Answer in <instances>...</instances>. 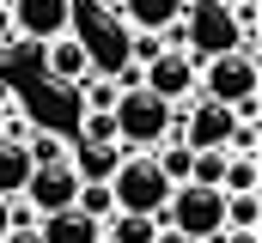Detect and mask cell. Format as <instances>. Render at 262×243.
Returning <instances> with one entry per match:
<instances>
[{
  "mask_svg": "<svg viewBox=\"0 0 262 243\" xmlns=\"http://www.w3.org/2000/svg\"><path fill=\"white\" fill-rule=\"evenodd\" d=\"M213 104H226L238 121H256L262 110V67H256V37H244L238 49H226V55L201 61V85Z\"/></svg>",
  "mask_w": 262,
  "mask_h": 243,
  "instance_id": "cell-1",
  "label": "cell"
},
{
  "mask_svg": "<svg viewBox=\"0 0 262 243\" xmlns=\"http://www.w3.org/2000/svg\"><path fill=\"white\" fill-rule=\"evenodd\" d=\"M152 243H189V237H177L171 225H159V237H152Z\"/></svg>",
  "mask_w": 262,
  "mask_h": 243,
  "instance_id": "cell-28",
  "label": "cell"
},
{
  "mask_svg": "<svg viewBox=\"0 0 262 243\" xmlns=\"http://www.w3.org/2000/svg\"><path fill=\"white\" fill-rule=\"evenodd\" d=\"M116 18L128 25V31H165V25H177L183 18V0H116Z\"/></svg>",
  "mask_w": 262,
  "mask_h": 243,
  "instance_id": "cell-12",
  "label": "cell"
},
{
  "mask_svg": "<svg viewBox=\"0 0 262 243\" xmlns=\"http://www.w3.org/2000/svg\"><path fill=\"white\" fill-rule=\"evenodd\" d=\"M140 85L177 110V104H189V98H195V85H201V61H189L183 49H165V55H152L146 67H140Z\"/></svg>",
  "mask_w": 262,
  "mask_h": 243,
  "instance_id": "cell-7",
  "label": "cell"
},
{
  "mask_svg": "<svg viewBox=\"0 0 262 243\" xmlns=\"http://www.w3.org/2000/svg\"><path fill=\"white\" fill-rule=\"evenodd\" d=\"M152 164L165 171V182L177 188V182H189V164H195V152L183 146V140H165V146H152Z\"/></svg>",
  "mask_w": 262,
  "mask_h": 243,
  "instance_id": "cell-17",
  "label": "cell"
},
{
  "mask_svg": "<svg viewBox=\"0 0 262 243\" xmlns=\"http://www.w3.org/2000/svg\"><path fill=\"white\" fill-rule=\"evenodd\" d=\"M67 164L79 171V182H110V171L122 164V146H67Z\"/></svg>",
  "mask_w": 262,
  "mask_h": 243,
  "instance_id": "cell-13",
  "label": "cell"
},
{
  "mask_svg": "<svg viewBox=\"0 0 262 243\" xmlns=\"http://www.w3.org/2000/svg\"><path fill=\"white\" fill-rule=\"evenodd\" d=\"M0 67H6V49H0Z\"/></svg>",
  "mask_w": 262,
  "mask_h": 243,
  "instance_id": "cell-31",
  "label": "cell"
},
{
  "mask_svg": "<svg viewBox=\"0 0 262 243\" xmlns=\"http://www.w3.org/2000/svg\"><path fill=\"white\" fill-rule=\"evenodd\" d=\"M159 237V219L146 213H110L104 219V243H152Z\"/></svg>",
  "mask_w": 262,
  "mask_h": 243,
  "instance_id": "cell-16",
  "label": "cell"
},
{
  "mask_svg": "<svg viewBox=\"0 0 262 243\" xmlns=\"http://www.w3.org/2000/svg\"><path fill=\"white\" fill-rule=\"evenodd\" d=\"M110 116H116V146H122V152H152V146L177 140V110H171L165 98H152L146 85L122 91Z\"/></svg>",
  "mask_w": 262,
  "mask_h": 243,
  "instance_id": "cell-2",
  "label": "cell"
},
{
  "mask_svg": "<svg viewBox=\"0 0 262 243\" xmlns=\"http://www.w3.org/2000/svg\"><path fill=\"white\" fill-rule=\"evenodd\" d=\"M73 146H116V116H110V110H85Z\"/></svg>",
  "mask_w": 262,
  "mask_h": 243,
  "instance_id": "cell-18",
  "label": "cell"
},
{
  "mask_svg": "<svg viewBox=\"0 0 262 243\" xmlns=\"http://www.w3.org/2000/svg\"><path fill=\"white\" fill-rule=\"evenodd\" d=\"M79 91H85V110H116V98H122L110 73H85V79H79Z\"/></svg>",
  "mask_w": 262,
  "mask_h": 243,
  "instance_id": "cell-21",
  "label": "cell"
},
{
  "mask_svg": "<svg viewBox=\"0 0 262 243\" xmlns=\"http://www.w3.org/2000/svg\"><path fill=\"white\" fill-rule=\"evenodd\" d=\"M73 207H79V213H92V219L104 225V219L116 213V201H110V182H79V201H73Z\"/></svg>",
  "mask_w": 262,
  "mask_h": 243,
  "instance_id": "cell-22",
  "label": "cell"
},
{
  "mask_svg": "<svg viewBox=\"0 0 262 243\" xmlns=\"http://www.w3.org/2000/svg\"><path fill=\"white\" fill-rule=\"evenodd\" d=\"M6 110H12V98H6V91H0V121H6Z\"/></svg>",
  "mask_w": 262,
  "mask_h": 243,
  "instance_id": "cell-29",
  "label": "cell"
},
{
  "mask_svg": "<svg viewBox=\"0 0 262 243\" xmlns=\"http://www.w3.org/2000/svg\"><path fill=\"white\" fill-rule=\"evenodd\" d=\"M220 195H262V164H256V158H244V152H226Z\"/></svg>",
  "mask_w": 262,
  "mask_h": 243,
  "instance_id": "cell-15",
  "label": "cell"
},
{
  "mask_svg": "<svg viewBox=\"0 0 262 243\" xmlns=\"http://www.w3.org/2000/svg\"><path fill=\"white\" fill-rule=\"evenodd\" d=\"M256 121H238V128H232V140H226V152H244V158H256Z\"/></svg>",
  "mask_w": 262,
  "mask_h": 243,
  "instance_id": "cell-24",
  "label": "cell"
},
{
  "mask_svg": "<svg viewBox=\"0 0 262 243\" xmlns=\"http://www.w3.org/2000/svg\"><path fill=\"white\" fill-rule=\"evenodd\" d=\"M6 43H18V37H12V12L0 6V49H6Z\"/></svg>",
  "mask_w": 262,
  "mask_h": 243,
  "instance_id": "cell-27",
  "label": "cell"
},
{
  "mask_svg": "<svg viewBox=\"0 0 262 243\" xmlns=\"http://www.w3.org/2000/svg\"><path fill=\"white\" fill-rule=\"evenodd\" d=\"M12 37L18 43H49L73 31V0H12Z\"/></svg>",
  "mask_w": 262,
  "mask_h": 243,
  "instance_id": "cell-9",
  "label": "cell"
},
{
  "mask_svg": "<svg viewBox=\"0 0 262 243\" xmlns=\"http://www.w3.org/2000/svg\"><path fill=\"white\" fill-rule=\"evenodd\" d=\"M238 43L244 37H238L232 6H220V0H183V55L189 61H213L226 49H238Z\"/></svg>",
  "mask_w": 262,
  "mask_h": 243,
  "instance_id": "cell-5",
  "label": "cell"
},
{
  "mask_svg": "<svg viewBox=\"0 0 262 243\" xmlns=\"http://www.w3.org/2000/svg\"><path fill=\"white\" fill-rule=\"evenodd\" d=\"M43 73L55 79V85H79L85 73H92V55H85V43L67 31V37H49L43 43Z\"/></svg>",
  "mask_w": 262,
  "mask_h": 243,
  "instance_id": "cell-10",
  "label": "cell"
},
{
  "mask_svg": "<svg viewBox=\"0 0 262 243\" xmlns=\"http://www.w3.org/2000/svg\"><path fill=\"white\" fill-rule=\"evenodd\" d=\"M25 177H31V152H25V140H6V134H0V201H18Z\"/></svg>",
  "mask_w": 262,
  "mask_h": 243,
  "instance_id": "cell-14",
  "label": "cell"
},
{
  "mask_svg": "<svg viewBox=\"0 0 262 243\" xmlns=\"http://www.w3.org/2000/svg\"><path fill=\"white\" fill-rule=\"evenodd\" d=\"M256 225H262L256 195H226V231H256Z\"/></svg>",
  "mask_w": 262,
  "mask_h": 243,
  "instance_id": "cell-20",
  "label": "cell"
},
{
  "mask_svg": "<svg viewBox=\"0 0 262 243\" xmlns=\"http://www.w3.org/2000/svg\"><path fill=\"white\" fill-rule=\"evenodd\" d=\"M213 243H262V237H256V231H220Z\"/></svg>",
  "mask_w": 262,
  "mask_h": 243,
  "instance_id": "cell-26",
  "label": "cell"
},
{
  "mask_svg": "<svg viewBox=\"0 0 262 243\" xmlns=\"http://www.w3.org/2000/svg\"><path fill=\"white\" fill-rule=\"evenodd\" d=\"M220 171H226V152H195V164H189V182H207V188H220Z\"/></svg>",
  "mask_w": 262,
  "mask_h": 243,
  "instance_id": "cell-23",
  "label": "cell"
},
{
  "mask_svg": "<svg viewBox=\"0 0 262 243\" xmlns=\"http://www.w3.org/2000/svg\"><path fill=\"white\" fill-rule=\"evenodd\" d=\"M110 201H116V213H146V219L165 213L171 182L152 164V152H122V164L110 171Z\"/></svg>",
  "mask_w": 262,
  "mask_h": 243,
  "instance_id": "cell-4",
  "label": "cell"
},
{
  "mask_svg": "<svg viewBox=\"0 0 262 243\" xmlns=\"http://www.w3.org/2000/svg\"><path fill=\"white\" fill-rule=\"evenodd\" d=\"M0 243H43V237H37V225H6Z\"/></svg>",
  "mask_w": 262,
  "mask_h": 243,
  "instance_id": "cell-25",
  "label": "cell"
},
{
  "mask_svg": "<svg viewBox=\"0 0 262 243\" xmlns=\"http://www.w3.org/2000/svg\"><path fill=\"white\" fill-rule=\"evenodd\" d=\"M37 237H43V243H104V225H98L92 213L67 207V213H49V219H37Z\"/></svg>",
  "mask_w": 262,
  "mask_h": 243,
  "instance_id": "cell-11",
  "label": "cell"
},
{
  "mask_svg": "<svg viewBox=\"0 0 262 243\" xmlns=\"http://www.w3.org/2000/svg\"><path fill=\"white\" fill-rule=\"evenodd\" d=\"M18 201L37 213V219H49V213H67L73 201H79V171L73 164H31V177H25V188H18Z\"/></svg>",
  "mask_w": 262,
  "mask_h": 243,
  "instance_id": "cell-6",
  "label": "cell"
},
{
  "mask_svg": "<svg viewBox=\"0 0 262 243\" xmlns=\"http://www.w3.org/2000/svg\"><path fill=\"white\" fill-rule=\"evenodd\" d=\"M25 152H31V164H61V158H67V140L49 134V128H31V134H25Z\"/></svg>",
  "mask_w": 262,
  "mask_h": 243,
  "instance_id": "cell-19",
  "label": "cell"
},
{
  "mask_svg": "<svg viewBox=\"0 0 262 243\" xmlns=\"http://www.w3.org/2000/svg\"><path fill=\"white\" fill-rule=\"evenodd\" d=\"M159 225H171L189 243H213L226 231V195L207 188V182H177L171 201H165V213H159Z\"/></svg>",
  "mask_w": 262,
  "mask_h": 243,
  "instance_id": "cell-3",
  "label": "cell"
},
{
  "mask_svg": "<svg viewBox=\"0 0 262 243\" xmlns=\"http://www.w3.org/2000/svg\"><path fill=\"white\" fill-rule=\"evenodd\" d=\"M232 128H238V116H232L226 104H213V98H195V104L177 116V140H183L189 152H226Z\"/></svg>",
  "mask_w": 262,
  "mask_h": 243,
  "instance_id": "cell-8",
  "label": "cell"
},
{
  "mask_svg": "<svg viewBox=\"0 0 262 243\" xmlns=\"http://www.w3.org/2000/svg\"><path fill=\"white\" fill-rule=\"evenodd\" d=\"M220 6H250V0H220Z\"/></svg>",
  "mask_w": 262,
  "mask_h": 243,
  "instance_id": "cell-30",
  "label": "cell"
}]
</instances>
